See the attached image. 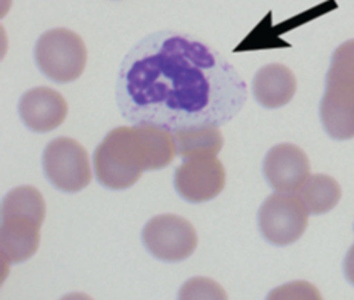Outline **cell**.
Instances as JSON below:
<instances>
[{
	"label": "cell",
	"instance_id": "cell-1",
	"mask_svg": "<svg viewBox=\"0 0 354 300\" xmlns=\"http://www.w3.org/2000/svg\"><path fill=\"white\" fill-rule=\"evenodd\" d=\"M121 77V103L131 117L152 125L225 123L243 101V86L230 67L207 46L180 36L153 37Z\"/></svg>",
	"mask_w": 354,
	"mask_h": 300
},
{
	"label": "cell",
	"instance_id": "cell-2",
	"mask_svg": "<svg viewBox=\"0 0 354 300\" xmlns=\"http://www.w3.org/2000/svg\"><path fill=\"white\" fill-rule=\"evenodd\" d=\"M320 118L330 138H354V40L342 43L332 55Z\"/></svg>",
	"mask_w": 354,
	"mask_h": 300
},
{
	"label": "cell",
	"instance_id": "cell-3",
	"mask_svg": "<svg viewBox=\"0 0 354 300\" xmlns=\"http://www.w3.org/2000/svg\"><path fill=\"white\" fill-rule=\"evenodd\" d=\"M97 181L109 190H127L147 172L145 154L135 127L111 130L95 152Z\"/></svg>",
	"mask_w": 354,
	"mask_h": 300
},
{
	"label": "cell",
	"instance_id": "cell-4",
	"mask_svg": "<svg viewBox=\"0 0 354 300\" xmlns=\"http://www.w3.org/2000/svg\"><path fill=\"white\" fill-rule=\"evenodd\" d=\"M36 62L50 80L70 83L84 71L87 52L83 40L65 28L46 31L36 44Z\"/></svg>",
	"mask_w": 354,
	"mask_h": 300
},
{
	"label": "cell",
	"instance_id": "cell-5",
	"mask_svg": "<svg viewBox=\"0 0 354 300\" xmlns=\"http://www.w3.org/2000/svg\"><path fill=\"white\" fill-rule=\"evenodd\" d=\"M308 210L297 193H274L259 212L263 237L274 246H288L300 238L307 228Z\"/></svg>",
	"mask_w": 354,
	"mask_h": 300
},
{
	"label": "cell",
	"instance_id": "cell-6",
	"mask_svg": "<svg viewBox=\"0 0 354 300\" xmlns=\"http://www.w3.org/2000/svg\"><path fill=\"white\" fill-rule=\"evenodd\" d=\"M43 169L48 179L65 193H79L92 179L86 150L71 138L52 141L43 154Z\"/></svg>",
	"mask_w": 354,
	"mask_h": 300
},
{
	"label": "cell",
	"instance_id": "cell-7",
	"mask_svg": "<svg viewBox=\"0 0 354 300\" xmlns=\"http://www.w3.org/2000/svg\"><path fill=\"white\" fill-rule=\"evenodd\" d=\"M151 254L165 262H180L196 249V232L191 222L176 215H160L151 219L142 234Z\"/></svg>",
	"mask_w": 354,
	"mask_h": 300
},
{
	"label": "cell",
	"instance_id": "cell-8",
	"mask_svg": "<svg viewBox=\"0 0 354 300\" xmlns=\"http://www.w3.org/2000/svg\"><path fill=\"white\" fill-rule=\"evenodd\" d=\"M225 184V168L216 157L185 160L174 175L177 193L191 203L213 200L223 190Z\"/></svg>",
	"mask_w": 354,
	"mask_h": 300
},
{
	"label": "cell",
	"instance_id": "cell-9",
	"mask_svg": "<svg viewBox=\"0 0 354 300\" xmlns=\"http://www.w3.org/2000/svg\"><path fill=\"white\" fill-rule=\"evenodd\" d=\"M264 176L276 191L298 193L310 177L307 155L292 143H279L266 155Z\"/></svg>",
	"mask_w": 354,
	"mask_h": 300
},
{
	"label": "cell",
	"instance_id": "cell-10",
	"mask_svg": "<svg viewBox=\"0 0 354 300\" xmlns=\"http://www.w3.org/2000/svg\"><path fill=\"white\" fill-rule=\"evenodd\" d=\"M65 99L49 87H36L22 95L19 114L24 125L35 132H49L64 123L66 117Z\"/></svg>",
	"mask_w": 354,
	"mask_h": 300
},
{
	"label": "cell",
	"instance_id": "cell-11",
	"mask_svg": "<svg viewBox=\"0 0 354 300\" xmlns=\"http://www.w3.org/2000/svg\"><path fill=\"white\" fill-rule=\"evenodd\" d=\"M40 227V222L26 216L2 218V227H0L2 259L9 265L30 259L39 249Z\"/></svg>",
	"mask_w": 354,
	"mask_h": 300
},
{
	"label": "cell",
	"instance_id": "cell-12",
	"mask_svg": "<svg viewBox=\"0 0 354 300\" xmlns=\"http://www.w3.org/2000/svg\"><path fill=\"white\" fill-rule=\"evenodd\" d=\"M295 89L297 82L294 74L281 64L263 67L252 82L254 96L266 108L286 105L295 95Z\"/></svg>",
	"mask_w": 354,
	"mask_h": 300
},
{
	"label": "cell",
	"instance_id": "cell-13",
	"mask_svg": "<svg viewBox=\"0 0 354 300\" xmlns=\"http://www.w3.org/2000/svg\"><path fill=\"white\" fill-rule=\"evenodd\" d=\"M176 154L183 160L216 157L223 147V136L216 126L183 127L174 132Z\"/></svg>",
	"mask_w": 354,
	"mask_h": 300
},
{
	"label": "cell",
	"instance_id": "cell-14",
	"mask_svg": "<svg viewBox=\"0 0 354 300\" xmlns=\"http://www.w3.org/2000/svg\"><path fill=\"white\" fill-rule=\"evenodd\" d=\"M147 160V170H158L169 166L176 155L174 135L158 125L142 123L135 126Z\"/></svg>",
	"mask_w": 354,
	"mask_h": 300
},
{
	"label": "cell",
	"instance_id": "cell-15",
	"mask_svg": "<svg viewBox=\"0 0 354 300\" xmlns=\"http://www.w3.org/2000/svg\"><path fill=\"white\" fill-rule=\"evenodd\" d=\"M297 194L301 198L310 215H324L338 204L341 188L334 177L313 175L308 177V181Z\"/></svg>",
	"mask_w": 354,
	"mask_h": 300
},
{
	"label": "cell",
	"instance_id": "cell-16",
	"mask_svg": "<svg viewBox=\"0 0 354 300\" xmlns=\"http://www.w3.org/2000/svg\"><path fill=\"white\" fill-rule=\"evenodd\" d=\"M46 206L41 194L32 186H18L10 191L2 204V218L26 216L43 224Z\"/></svg>",
	"mask_w": 354,
	"mask_h": 300
},
{
	"label": "cell",
	"instance_id": "cell-17",
	"mask_svg": "<svg viewBox=\"0 0 354 300\" xmlns=\"http://www.w3.org/2000/svg\"><path fill=\"white\" fill-rule=\"evenodd\" d=\"M180 299H226V293L212 280L194 279L182 287Z\"/></svg>",
	"mask_w": 354,
	"mask_h": 300
},
{
	"label": "cell",
	"instance_id": "cell-18",
	"mask_svg": "<svg viewBox=\"0 0 354 300\" xmlns=\"http://www.w3.org/2000/svg\"><path fill=\"white\" fill-rule=\"evenodd\" d=\"M344 272L347 280L354 285V246L347 253L346 261H344Z\"/></svg>",
	"mask_w": 354,
	"mask_h": 300
}]
</instances>
